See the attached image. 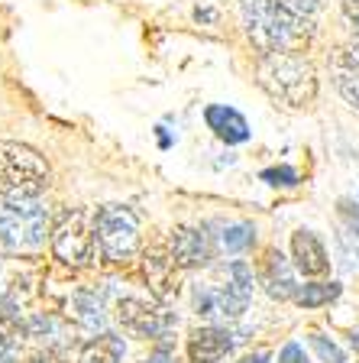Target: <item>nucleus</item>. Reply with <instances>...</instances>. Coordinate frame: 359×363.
<instances>
[{"instance_id":"nucleus-8","label":"nucleus","mask_w":359,"mask_h":363,"mask_svg":"<svg viewBox=\"0 0 359 363\" xmlns=\"http://www.w3.org/2000/svg\"><path fill=\"white\" fill-rule=\"evenodd\" d=\"M117 321L133 337H162L172 325V315L149 298H123L117 305Z\"/></svg>"},{"instance_id":"nucleus-29","label":"nucleus","mask_w":359,"mask_h":363,"mask_svg":"<svg viewBox=\"0 0 359 363\" xmlns=\"http://www.w3.org/2000/svg\"><path fill=\"white\" fill-rule=\"evenodd\" d=\"M142 363H172V357L165 354V350H159V354H152V357H146Z\"/></svg>"},{"instance_id":"nucleus-6","label":"nucleus","mask_w":359,"mask_h":363,"mask_svg":"<svg viewBox=\"0 0 359 363\" xmlns=\"http://www.w3.org/2000/svg\"><path fill=\"white\" fill-rule=\"evenodd\" d=\"M249 298H253V269L246 263H230L227 266V286H198L195 289V308L198 315L207 318H239L246 311Z\"/></svg>"},{"instance_id":"nucleus-25","label":"nucleus","mask_w":359,"mask_h":363,"mask_svg":"<svg viewBox=\"0 0 359 363\" xmlns=\"http://www.w3.org/2000/svg\"><path fill=\"white\" fill-rule=\"evenodd\" d=\"M278 363H311L301 344H285V350L278 354Z\"/></svg>"},{"instance_id":"nucleus-17","label":"nucleus","mask_w":359,"mask_h":363,"mask_svg":"<svg viewBox=\"0 0 359 363\" xmlns=\"http://www.w3.org/2000/svg\"><path fill=\"white\" fill-rule=\"evenodd\" d=\"M72 311H75L78 325L88 328V331H101L104 328V298H101V292H78L75 298H72Z\"/></svg>"},{"instance_id":"nucleus-1","label":"nucleus","mask_w":359,"mask_h":363,"mask_svg":"<svg viewBox=\"0 0 359 363\" xmlns=\"http://www.w3.org/2000/svg\"><path fill=\"white\" fill-rule=\"evenodd\" d=\"M246 36L262 55L269 52H301L311 43V23L288 10L282 0H239Z\"/></svg>"},{"instance_id":"nucleus-16","label":"nucleus","mask_w":359,"mask_h":363,"mask_svg":"<svg viewBox=\"0 0 359 363\" xmlns=\"http://www.w3.org/2000/svg\"><path fill=\"white\" fill-rule=\"evenodd\" d=\"M123 360V337L117 334H98L78 354V363H120Z\"/></svg>"},{"instance_id":"nucleus-5","label":"nucleus","mask_w":359,"mask_h":363,"mask_svg":"<svg viewBox=\"0 0 359 363\" xmlns=\"http://www.w3.org/2000/svg\"><path fill=\"white\" fill-rule=\"evenodd\" d=\"M52 253L65 266H94L101 253L98 227L91 211H68L52 230Z\"/></svg>"},{"instance_id":"nucleus-20","label":"nucleus","mask_w":359,"mask_h":363,"mask_svg":"<svg viewBox=\"0 0 359 363\" xmlns=\"http://www.w3.org/2000/svg\"><path fill=\"white\" fill-rule=\"evenodd\" d=\"M26 325H30V337L42 340V344H62L68 334V328L52 315H33Z\"/></svg>"},{"instance_id":"nucleus-2","label":"nucleus","mask_w":359,"mask_h":363,"mask_svg":"<svg viewBox=\"0 0 359 363\" xmlns=\"http://www.w3.org/2000/svg\"><path fill=\"white\" fill-rule=\"evenodd\" d=\"M256 78H259L262 91H266L272 101L292 107V111H301V107H307L317 98L314 65H311L307 59H301V55H295V52L259 55Z\"/></svg>"},{"instance_id":"nucleus-4","label":"nucleus","mask_w":359,"mask_h":363,"mask_svg":"<svg viewBox=\"0 0 359 363\" xmlns=\"http://www.w3.org/2000/svg\"><path fill=\"white\" fill-rule=\"evenodd\" d=\"M52 182V169L26 143L0 140V198H39Z\"/></svg>"},{"instance_id":"nucleus-3","label":"nucleus","mask_w":359,"mask_h":363,"mask_svg":"<svg viewBox=\"0 0 359 363\" xmlns=\"http://www.w3.org/2000/svg\"><path fill=\"white\" fill-rule=\"evenodd\" d=\"M45 234L49 208L39 198H0V257H30Z\"/></svg>"},{"instance_id":"nucleus-24","label":"nucleus","mask_w":359,"mask_h":363,"mask_svg":"<svg viewBox=\"0 0 359 363\" xmlns=\"http://www.w3.org/2000/svg\"><path fill=\"white\" fill-rule=\"evenodd\" d=\"M282 4L288 10H295L298 16H304V20H307V16H314L317 10L324 7V0H282Z\"/></svg>"},{"instance_id":"nucleus-9","label":"nucleus","mask_w":359,"mask_h":363,"mask_svg":"<svg viewBox=\"0 0 359 363\" xmlns=\"http://www.w3.org/2000/svg\"><path fill=\"white\" fill-rule=\"evenodd\" d=\"M169 247H172V257L178 259L181 269L207 266L214 259V240H210L207 227H178Z\"/></svg>"},{"instance_id":"nucleus-7","label":"nucleus","mask_w":359,"mask_h":363,"mask_svg":"<svg viewBox=\"0 0 359 363\" xmlns=\"http://www.w3.org/2000/svg\"><path fill=\"white\" fill-rule=\"evenodd\" d=\"M94 227H98V243L104 259L123 263L139 247V218L127 204H104L94 211Z\"/></svg>"},{"instance_id":"nucleus-28","label":"nucleus","mask_w":359,"mask_h":363,"mask_svg":"<svg viewBox=\"0 0 359 363\" xmlns=\"http://www.w3.org/2000/svg\"><path fill=\"white\" fill-rule=\"evenodd\" d=\"M26 363H59V360H55V354H49V350H45V354L30 357V360H26Z\"/></svg>"},{"instance_id":"nucleus-12","label":"nucleus","mask_w":359,"mask_h":363,"mask_svg":"<svg viewBox=\"0 0 359 363\" xmlns=\"http://www.w3.org/2000/svg\"><path fill=\"white\" fill-rule=\"evenodd\" d=\"M204 121H207V127L217 133V140H224V143L237 146V143H246L249 136H253V130H249L246 117L237 111V107H227V104H210L207 111H204Z\"/></svg>"},{"instance_id":"nucleus-23","label":"nucleus","mask_w":359,"mask_h":363,"mask_svg":"<svg viewBox=\"0 0 359 363\" xmlns=\"http://www.w3.org/2000/svg\"><path fill=\"white\" fill-rule=\"evenodd\" d=\"M262 179L269 182V185H285V189H288V185H295V182H298V172H295V169H288V166L266 169V172H262Z\"/></svg>"},{"instance_id":"nucleus-30","label":"nucleus","mask_w":359,"mask_h":363,"mask_svg":"<svg viewBox=\"0 0 359 363\" xmlns=\"http://www.w3.org/2000/svg\"><path fill=\"white\" fill-rule=\"evenodd\" d=\"M198 20H207V23H214V20H217V13H214V10H198Z\"/></svg>"},{"instance_id":"nucleus-26","label":"nucleus","mask_w":359,"mask_h":363,"mask_svg":"<svg viewBox=\"0 0 359 363\" xmlns=\"http://www.w3.org/2000/svg\"><path fill=\"white\" fill-rule=\"evenodd\" d=\"M343 16L350 20L353 33H356V39H359V0H343Z\"/></svg>"},{"instance_id":"nucleus-15","label":"nucleus","mask_w":359,"mask_h":363,"mask_svg":"<svg viewBox=\"0 0 359 363\" xmlns=\"http://www.w3.org/2000/svg\"><path fill=\"white\" fill-rule=\"evenodd\" d=\"M262 286L272 298H295V272L288 266V259L278 253V250H269L266 259H262Z\"/></svg>"},{"instance_id":"nucleus-14","label":"nucleus","mask_w":359,"mask_h":363,"mask_svg":"<svg viewBox=\"0 0 359 363\" xmlns=\"http://www.w3.org/2000/svg\"><path fill=\"white\" fill-rule=\"evenodd\" d=\"M292 253H295V266H298L304 276H321V272L330 269L327 250L317 240L314 230H298L292 237Z\"/></svg>"},{"instance_id":"nucleus-22","label":"nucleus","mask_w":359,"mask_h":363,"mask_svg":"<svg viewBox=\"0 0 359 363\" xmlns=\"http://www.w3.org/2000/svg\"><path fill=\"white\" fill-rule=\"evenodd\" d=\"M311 347L321 354V360L324 363H346V357H343V350L334 344V340H327V337H321V334H314L311 337Z\"/></svg>"},{"instance_id":"nucleus-10","label":"nucleus","mask_w":359,"mask_h":363,"mask_svg":"<svg viewBox=\"0 0 359 363\" xmlns=\"http://www.w3.org/2000/svg\"><path fill=\"white\" fill-rule=\"evenodd\" d=\"M178 259L172 257V247H152L146 250V259H142V272H146V282L152 286V292L159 298H172L178 292Z\"/></svg>"},{"instance_id":"nucleus-31","label":"nucleus","mask_w":359,"mask_h":363,"mask_svg":"<svg viewBox=\"0 0 359 363\" xmlns=\"http://www.w3.org/2000/svg\"><path fill=\"white\" fill-rule=\"evenodd\" d=\"M239 363H269V357H266V354H256V357H246V360H239Z\"/></svg>"},{"instance_id":"nucleus-13","label":"nucleus","mask_w":359,"mask_h":363,"mask_svg":"<svg viewBox=\"0 0 359 363\" xmlns=\"http://www.w3.org/2000/svg\"><path fill=\"white\" fill-rule=\"evenodd\" d=\"M334 82L346 104L359 111V45H346L334 52Z\"/></svg>"},{"instance_id":"nucleus-11","label":"nucleus","mask_w":359,"mask_h":363,"mask_svg":"<svg viewBox=\"0 0 359 363\" xmlns=\"http://www.w3.org/2000/svg\"><path fill=\"white\" fill-rule=\"evenodd\" d=\"M233 334L227 328H198L188 337V360L191 363H217L230 354Z\"/></svg>"},{"instance_id":"nucleus-19","label":"nucleus","mask_w":359,"mask_h":363,"mask_svg":"<svg viewBox=\"0 0 359 363\" xmlns=\"http://www.w3.org/2000/svg\"><path fill=\"white\" fill-rule=\"evenodd\" d=\"M337 295H340L337 282H311V286H304V289L295 292V302H298L301 308H321V305L334 302Z\"/></svg>"},{"instance_id":"nucleus-21","label":"nucleus","mask_w":359,"mask_h":363,"mask_svg":"<svg viewBox=\"0 0 359 363\" xmlns=\"http://www.w3.org/2000/svg\"><path fill=\"white\" fill-rule=\"evenodd\" d=\"M256 230L253 224H227L224 230H220V247L227 250V253H239V250H246L249 243H253Z\"/></svg>"},{"instance_id":"nucleus-18","label":"nucleus","mask_w":359,"mask_h":363,"mask_svg":"<svg viewBox=\"0 0 359 363\" xmlns=\"http://www.w3.org/2000/svg\"><path fill=\"white\" fill-rule=\"evenodd\" d=\"M26 337H30V325L23 321L20 308L13 302H0V340H7L10 347L20 350Z\"/></svg>"},{"instance_id":"nucleus-27","label":"nucleus","mask_w":359,"mask_h":363,"mask_svg":"<svg viewBox=\"0 0 359 363\" xmlns=\"http://www.w3.org/2000/svg\"><path fill=\"white\" fill-rule=\"evenodd\" d=\"M16 354H20V350L10 347L7 340H0V363H16Z\"/></svg>"}]
</instances>
